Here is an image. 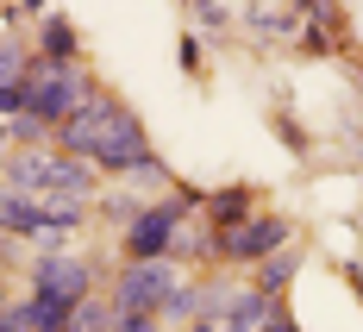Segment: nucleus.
<instances>
[{
	"label": "nucleus",
	"mask_w": 363,
	"mask_h": 332,
	"mask_svg": "<svg viewBox=\"0 0 363 332\" xmlns=\"http://www.w3.org/2000/svg\"><path fill=\"white\" fill-rule=\"evenodd\" d=\"M0 176H6V157H0Z\"/></svg>",
	"instance_id": "obj_18"
},
{
	"label": "nucleus",
	"mask_w": 363,
	"mask_h": 332,
	"mask_svg": "<svg viewBox=\"0 0 363 332\" xmlns=\"http://www.w3.org/2000/svg\"><path fill=\"white\" fill-rule=\"evenodd\" d=\"M245 26L282 38V32H294V26H301V6H245Z\"/></svg>",
	"instance_id": "obj_11"
},
{
	"label": "nucleus",
	"mask_w": 363,
	"mask_h": 332,
	"mask_svg": "<svg viewBox=\"0 0 363 332\" xmlns=\"http://www.w3.org/2000/svg\"><path fill=\"white\" fill-rule=\"evenodd\" d=\"M289 238H294V226L282 220V214H251L245 226H232V232L219 238V258H232V263H269L276 251H289Z\"/></svg>",
	"instance_id": "obj_7"
},
{
	"label": "nucleus",
	"mask_w": 363,
	"mask_h": 332,
	"mask_svg": "<svg viewBox=\"0 0 363 332\" xmlns=\"http://www.w3.org/2000/svg\"><path fill=\"white\" fill-rule=\"evenodd\" d=\"M57 150L88 170H107V176H157V150H150L138 113L107 94H94L88 107H75L57 126Z\"/></svg>",
	"instance_id": "obj_1"
},
{
	"label": "nucleus",
	"mask_w": 363,
	"mask_h": 332,
	"mask_svg": "<svg viewBox=\"0 0 363 332\" xmlns=\"http://www.w3.org/2000/svg\"><path fill=\"white\" fill-rule=\"evenodd\" d=\"M182 220H188V201H157L145 214H132L125 226V263H169L182 238Z\"/></svg>",
	"instance_id": "obj_5"
},
{
	"label": "nucleus",
	"mask_w": 363,
	"mask_h": 332,
	"mask_svg": "<svg viewBox=\"0 0 363 332\" xmlns=\"http://www.w3.org/2000/svg\"><path fill=\"white\" fill-rule=\"evenodd\" d=\"M188 332H225V326H219L213 314H207V320H194V326H188Z\"/></svg>",
	"instance_id": "obj_15"
},
{
	"label": "nucleus",
	"mask_w": 363,
	"mask_h": 332,
	"mask_svg": "<svg viewBox=\"0 0 363 332\" xmlns=\"http://www.w3.org/2000/svg\"><path fill=\"white\" fill-rule=\"evenodd\" d=\"M38 63H75V26H69V13H44V26H38Z\"/></svg>",
	"instance_id": "obj_9"
},
{
	"label": "nucleus",
	"mask_w": 363,
	"mask_h": 332,
	"mask_svg": "<svg viewBox=\"0 0 363 332\" xmlns=\"http://www.w3.org/2000/svg\"><path fill=\"white\" fill-rule=\"evenodd\" d=\"M113 326H119L113 301H94V295H88V301H82V307L69 314V332H113Z\"/></svg>",
	"instance_id": "obj_12"
},
{
	"label": "nucleus",
	"mask_w": 363,
	"mask_h": 332,
	"mask_svg": "<svg viewBox=\"0 0 363 332\" xmlns=\"http://www.w3.org/2000/svg\"><path fill=\"white\" fill-rule=\"evenodd\" d=\"M113 332H163V320L157 314H132V320H119Z\"/></svg>",
	"instance_id": "obj_14"
},
{
	"label": "nucleus",
	"mask_w": 363,
	"mask_h": 332,
	"mask_svg": "<svg viewBox=\"0 0 363 332\" xmlns=\"http://www.w3.org/2000/svg\"><path fill=\"white\" fill-rule=\"evenodd\" d=\"M94 295V270L82 258H63V251H44V258L32 263V301H50V307H63V314H75L82 301Z\"/></svg>",
	"instance_id": "obj_6"
},
{
	"label": "nucleus",
	"mask_w": 363,
	"mask_h": 332,
	"mask_svg": "<svg viewBox=\"0 0 363 332\" xmlns=\"http://www.w3.org/2000/svg\"><path fill=\"white\" fill-rule=\"evenodd\" d=\"M176 289H182L176 263H125V276L113 282V314L119 320H132V314H157L163 320V307H169Z\"/></svg>",
	"instance_id": "obj_4"
},
{
	"label": "nucleus",
	"mask_w": 363,
	"mask_h": 332,
	"mask_svg": "<svg viewBox=\"0 0 363 332\" xmlns=\"http://www.w3.org/2000/svg\"><path fill=\"white\" fill-rule=\"evenodd\" d=\"M289 276H294V258H289V251H276L269 263H257V282H251V289H257V295H269V301H276L282 289H289Z\"/></svg>",
	"instance_id": "obj_13"
},
{
	"label": "nucleus",
	"mask_w": 363,
	"mask_h": 332,
	"mask_svg": "<svg viewBox=\"0 0 363 332\" xmlns=\"http://www.w3.org/2000/svg\"><path fill=\"white\" fill-rule=\"evenodd\" d=\"M6 145H13V119H0V157H6Z\"/></svg>",
	"instance_id": "obj_17"
},
{
	"label": "nucleus",
	"mask_w": 363,
	"mask_h": 332,
	"mask_svg": "<svg viewBox=\"0 0 363 332\" xmlns=\"http://www.w3.org/2000/svg\"><path fill=\"white\" fill-rule=\"evenodd\" d=\"M88 101H94V82L75 70V63H38L32 57V75H26V119L32 126H44L57 138V126L75 107H88Z\"/></svg>",
	"instance_id": "obj_3"
},
{
	"label": "nucleus",
	"mask_w": 363,
	"mask_h": 332,
	"mask_svg": "<svg viewBox=\"0 0 363 332\" xmlns=\"http://www.w3.org/2000/svg\"><path fill=\"white\" fill-rule=\"evenodd\" d=\"M207 214L219 220V238H225L232 226L251 220V194H245V188H225V194H213V207H207Z\"/></svg>",
	"instance_id": "obj_10"
},
{
	"label": "nucleus",
	"mask_w": 363,
	"mask_h": 332,
	"mask_svg": "<svg viewBox=\"0 0 363 332\" xmlns=\"http://www.w3.org/2000/svg\"><path fill=\"white\" fill-rule=\"evenodd\" d=\"M0 232H13V238H38V232H44V201L0 188Z\"/></svg>",
	"instance_id": "obj_8"
},
{
	"label": "nucleus",
	"mask_w": 363,
	"mask_h": 332,
	"mask_svg": "<svg viewBox=\"0 0 363 332\" xmlns=\"http://www.w3.org/2000/svg\"><path fill=\"white\" fill-rule=\"evenodd\" d=\"M6 188L13 194H32L44 207H88L94 170L75 163V157H63V150H50V145H38V150H19L6 163Z\"/></svg>",
	"instance_id": "obj_2"
},
{
	"label": "nucleus",
	"mask_w": 363,
	"mask_h": 332,
	"mask_svg": "<svg viewBox=\"0 0 363 332\" xmlns=\"http://www.w3.org/2000/svg\"><path fill=\"white\" fill-rule=\"evenodd\" d=\"M263 332H301V326H294V320H282V314H276V320H269V326H263Z\"/></svg>",
	"instance_id": "obj_16"
}]
</instances>
